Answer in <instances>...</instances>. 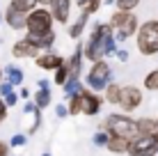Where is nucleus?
Instances as JSON below:
<instances>
[{"mask_svg": "<svg viewBox=\"0 0 158 156\" xmlns=\"http://www.w3.org/2000/svg\"><path fill=\"white\" fill-rule=\"evenodd\" d=\"M115 51H117V39L110 23H96L87 37V41L83 44V57L87 62H99L112 55Z\"/></svg>", "mask_w": 158, "mask_h": 156, "instance_id": "1", "label": "nucleus"}, {"mask_svg": "<svg viewBox=\"0 0 158 156\" xmlns=\"http://www.w3.org/2000/svg\"><path fill=\"white\" fill-rule=\"evenodd\" d=\"M135 48L144 57L158 55V19H149L140 23L138 32H135Z\"/></svg>", "mask_w": 158, "mask_h": 156, "instance_id": "2", "label": "nucleus"}, {"mask_svg": "<svg viewBox=\"0 0 158 156\" xmlns=\"http://www.w3.org/2000/svg\"><path fill=\"white\" fill-rule=\"evenodd\" d=\"M101 129L108 131L110 136H119V138H126V140H133L140 133L138 120H133V117H128V115H119V112H110V115L103 120Z\"/></svg>", "mask_w": 158, "mask_h": 156, "instance_id": "3", "label": "nucleus"}, {"mask_svg": "<svg viewBox=\"0 0 158 156\" xmlns=\"http://www.w3.org/2000/svg\"><path fill=\"white\" fill-rule=\"evenodd\" d=\"M53 25H55V19H53L48 7H35L28 14V19H25V32H28V37H32V39L53 32L55 30Z\"/></svg>", "mask_w": 158, "mask_h": 156, "instance_id": "4", "label": "nucleus"}, {"mask_svg": "<svg viewBox=\"0 0 158 156\" xmlns=\"http://www.w3.org/2000/svg\"><path fill=\"white\" fill-rule=\"evenodd\" d=\"M110 28L115 32V39L117 41H126L131 37H135V32L140 28V19L133 12H117L110 16Z\"/></svg>", "mask_w": 158, "mask_h": 156, "instance_id": "5", "label": "nucleus"}, {"mask_svg": "<svg viewBox=\"0 0 158 156\" xmlns=\"http://www.w3.org/2000/svg\"><path fill=\"white\" fill-rule=\"evenodd\" d=\"M87 87L92 92H103L108 85L112 83V67L108 64L106 60H99V62H92L89 71H87Z\"/></svg>", "mask_w": 158, "mask_h": 156, "instance_id": "6", "label": "nucleus"}, {"mask_svg": "<svg viewBox=\"0 0 158 156\" xmlns=\"http://www.w3.org/2000/svg\"><path fill=\"white\" fill-rule=\"evenodd\" d=\"M128 156H156L158 154V133H138L128 142Z\"/></svg>", "mask_w": 158, "mask_h": 156, "instance_id": "7", "label": "nucleus"}, {"mask_svg": "<svg viewBox=\"0 0 158 156\" xmlns=\"http://www.w3.org/2000/svg\"><path fill=\"white\" fill-rule=\"evenodd\" d=\"M142 90L135 87V85H122V94H119V108L124 112H133L142 106Z\"/></svg>", "mask_w": 158, "mask_h": 156, "instance_id": "8", "label": "nucleus"}, {"mask_svg": "<svg viewBox=\"0 0 158 156\" xmlns=\"http://www.w3.org/2000/svg\"><path fill=\"white\" fill-rule=\"evenodd\" d=\"M35 64L39 69H44V71H55V69H60L64 64V57L55 51H41L39 55L35 57Z\"/></svg>", "mask_w": 158, "mask_h": 156, "instance_id": "9", "label": "nucleus"}, {"mask_svg": "<svg viewBox=\"0 0 158 156\" xmlns=\"http://www.w3.org/2000/svg\"><path fill=\"white\" fill-rule=\"evenodd\" d=\"M103 106V99L96 92H92V90H83V94H80V112L83 115H96V112L101 110Z\"/></svg>", "mask_w": 158, "mask_h": 156, "instance_id": "10", "label": "nucleus"}, {"mask_svg": "<svg viewBox=\"0 0 158 156\" xmlns=\"http://www.w3.org/2000/svg\"><path fill=\"white\" fill-rule=\"evenodd\" d=\"M41 124V112L35 106V101H28L23 108V131L25 133H35Z\"/></svg>", "mask_w": 158, "mask_h": 156, "instance_id": "11", "label": "nucleus"}, {"mask_svg": "<svg viewBox=\"0 0 158 156\" xmlns=\"http://www.w3.org/2000/svg\"><path fill=\"white\" fill-rule=\"evenodd\" d=\"M39 53H41V51H39V48H37L35 44H32L28 37L19 39V41H16V44L12 46V55H14V57H19V60H30V57L35 60Z\"/></svg>", "mask_w": 158, "mask_h": 156, "instance_id": "12", "label": "nucleus"}, {"mask_svg": "<svg viewBox=\"0 0 158 156\" xmlns=\"http://www.w3.org/2000/svg\"><path fill=\"white\" fill-rule=\"evenodd\" d=\"M83 62H85V57H83V44H78L69 60L64 57V67H67L69 78H80V74H83Z\"/></svg>", "mask_w": 158, "mask_h": 156, "instance_id": "13", "label": "nucleus"}, {"mask_svg": "<svg viewBox=\"0 0 158 156\" xmlns=\"http://www.w3.org/2000/svg\"><path fill=\"white\" fill-rule=\"evenodd\" d=\"M55 23H69V16H71V0H53L48 5Z\"/></svg>", "mask_w": 158, "mask_h": 156, "instance_id": "14", "label": "nucleus"}, {"mask_svg": "<svg viewBox=\"0 0 158 156\" xmlns=\"http://www.w3.org/2000/svg\"><path fill=\"white\" fill-rule=\"evenodd\" d=\"M25 19H28V14L19 12V9H14V7H7L5 9V16H2V21L12 30H25Z\"/></svg>", "mask_w": 158, "mask_h": 156, "instance_id": "15", "label": "nucleus"}, {"mask_svg": "<svg viewBox=\"0 0 158 156\" xmlns=\"http://www.w3.org/2000/svg\"><path fill=\"white\" fill-rule=\"evenodd\" d=\"M2 74H5V80H7L12 87H21V85H23V69L21 67L7 64V67L2 69Z\"/></svg>", "mask_w": 158, "mask_h": 156, "instance_id": "16", "label": "nucleus"}, {"mask_svg": "<svg viewBox=\"0 0 158 156\" xmlns=\"http://www.w3.org/2000/svg\"><path fill=\"white\" fill-rule=\"evenodd\" d=\"M87 21H89V14L80 12V16L73 21L71 25H69V37H71V39H80V37H83V32L87 28Z\"/></svg>", "mask_w": 158, "mask_h": 156, "instance_id": "17", "label": "nucleus"}, {"mask_svg": "<svg viewBox=\"0 0 158 156\" xmlns=\"http://www.w3.org/2000/svg\"><path fill=\"white\" fill-rule=\"evenodd\" d=\"M128 142L126 138H119V136H110L108 138V145H106V149L108 152H112V154H126V149H128Z\"/></svg>", "mask_w": 158, "mask_h": 156, "instance_id": "18", "label": "nucleus"}, {"mask_svg": "<svg viewBox=\"0 0 158 156\" xmlns=\"http://www.w3.org/2000/svg\"><path fill=\"white\" fill-rule=\"evenodd\" d=\"M25 37H28V35H25ZM28 39H30L37 48H39V51H51L53 44H55V39H57V35H55V30H53V32H48V35H44V37H37V39L28 37Z\"/></svg>", "mask_w": 158, "mask_h": 156, "instance_id": "19", "label": "nucleus"}, {"mask_svg": "<svg viewBox=\"0 0 158 156\" xmlns=\"http://www.w3.org/2000/svg\"><path fill=\"white\" fill-rule=\"evenodd\" d=\"M51 99H53V94H51V87H48V90H41V87H37V92L32 94V101H35V106H37L39 110L48 108V106H51Z\"/></svg>", "mask_w": 158, "mask_h": 156, "instance_id": "20", "label": "nucleus"}, {"mask_svg": "<svg viewBox=\"0 0 158 156\" xmlns=\"http://www.w3.org/2000/svg\"><path fill=\"white\" fill-rule=\"evenodd\" d=\"M62 87H64V99H69V96H80L83 90H85V85L80 83V78H69Z\"/></svg>", "mask_w": 158, "mask_h": 156, "instance_id": "21", "label": "nucleus"}, {"mask_svg": "<svg viewBox=\"0 0 158 156\" xmlns=\"http://www.w3.org/2000/svg\"><path fill=\"white\" fill-rule=\"evenodd\" d=\"M103 92H106V94H103V99H106L108 103L119 106V94H122V85H119V83H115V80H112V83L108 85Z\"/></svg>", "mask_w": 158, "mask_h": 156, "instance_id": "22", "label": "nucleus"}, {"mask_svg": "<svg viewBox=\"0 0 158 156\" xmlns=\"http://www.w3.org/2000/svg\"><path fill=\"white\" fill-rule=\"evenodd\" d=\"M9 7L19 9V12H23V14H30L35 7H39V0H12Z\"/></svg>", "mask_w": 158, "mask_h": 156, "instance_id": "23", "label": "nucleus"}, {"mask_svg": "<svg viewBox=\"0 0 158 156\" xmlns=\"http://www.w3.org/2000/svg\"><path fill=\"white\" fill-rule=\"evenodd\" d=\"M142 87L147 90V92H158V69H154V71H149L144 76Z\"/></svg>", "mask_w": 158, "mask_h": 156, "instance_id": "24", "label": "nucleus"}, {"mask_svg": "<svg viewBox=\"0 0 158 156\" xmlns=\"http://www.w3.org/2000/svg\"><path fill=\"white\" fill-rule=\"evenodd\" d=\"M138 129H140V133H158V124H156V120H151V117L138 120Z\"/></svg>", "mask_w": 158, "mask_h": 156, "instance_id": "25", "label": "nucleus"}, {"mask_svg": "<svg viewBox=\"0 0 158 156\" xmlns=\"http://www.w3.org/2000/svg\"><path fill=\"white\" fill-rule=\"evenodd\" d=\"M101 2H103V0H78V7H80V12H87L92 16L94 12H99Z\"/></svg>", "mask_w": 158, "mask_h": 156, "instance_id": "26", "label": "nucleus"}, {"mask_svg": "<svg viewBox=\"0 0 158 156\" xmlns=\"http://www.w3.org/2000/svg\"><path fill=\"white\" fill-rule=\"evenodd\" d=\"M142 2V0H115L119 12H135V7Z\"/></svg>", "mask_w": 158, "mask_h": 156, "instance_id": "27", "label": "nucleus"}, {"mask_svg": "<svg viewBox=\"0 0 158 156\" xmlns=\"http://www.w3.org/2000/svg\"><path fill=\"white\" fill-rule=\"evenodd\" d=\"M108 138H110V133L101 129V131H96L94 136H92V142H94L96 147H106V145H108Z\"/></svg>", "mask_w": 158, "mask_h": 156, "instance_id": "28", "label": "nucleus"}, {"mask_svg": "<svg viewBox=\"0 0 158 156\" xmlns=\"http://www.w3.org/2000/svg\"><path fill=\"white\" fill-rule=\"evenodd\" d=\"M53 74H55V76H53V80H55V85H64V83L69 80V74H67V67H64V64H62L60 69H55Z\"/></svg>", "mask_w": 158, "mask_h": 156, "instance_id": "29", "label": "nucleus"}, {"mask_svg": "<svg viewBox=\"0 0 158 156\" xmlns=\"http://www.w3.org/2000/svg\"><path fill=\"white\" fill-rule=\"evenodd\" d=\"M69 115H80V96H69Z\"/></svg>", "mask_w": 158, "mask_h": 156, "instance_id": "30", "label": "nucleus"}, {"mask_svg": "<svg viewBox=\"0 0 158 156\" xmlns=\"http://www.w3.org/2000/svg\"><path fill=\"white\" fill-rule=\"evenodd\" d=\"M25 142H28V136H25V133H14L12 140H9V147H23Z\"/></svg>", "mask_w": 158, "mask_h": 156, "instance_id": "31", "label": "nucleus"}, {"mask_svg": "<svg viewBox=\"0 0 158 156\" xmlns=\"http://www.w3.org/2000/svg\"><path fill=\"white\" fill-rule=\"evenodd\" d=\"M2 101L7 103V108H14V106L19 103V92H14V90H12V92H7L2 96Z\"/></svg>", "mask_w": 158, "mask_h": 156, "instance_id": "32", "label": "nucleus"}, {"mask_svg": "<svg viewBox=\"0 0 158 156\" xmlns=\"http://www.w3.org/2000/svg\"><path fill=\"white\" fill-rule=\"evenodd\" d=\"M55 115L60 117V120H64V117L69 115V108H67V103H57V106H55Z\"/></svg>", "mask_w": 158, "mask_h": 156, "instance_id": "33", "label": "nucleus"}, {"mask_svg": "<svg viewBox=\"0 0 158 156\" xmlns=\"http://www.w3.org/2000/svg\"><path fill=\"white\" fill-rule=\"evenodd\" d=\"M7 103H5V101H2V96H0V124H2V122H5V117H7Z\"/></svg>", "mask_w": 158, "mask_h": 156, "instance_id": "34", "label": "nucleus"}, {"mask_svg": "<svg viewBox=\"0 0 158 156\" xmlns=\"http://www.w3.org/2000/svg\"><path fill=\"white\" fill-rule=\"evenodd\" d=\"M115 53H117V60L119 62H126L128 60V51H126V48H117Z\"/></svg>", "mask_w": 158, "mask_h": 156, "instance_id": "35", "label": "nucleus"}, {"mask_svg": "<svg viewBox=\"0 0 158 156\" xmlns=\"http://www.w3.org/2000/svg\"><path fill=\"white\" fill-rule=\"evenodd\" d=\"M0 156H9V142L0 140Z\"/></svg>", "mask_w": 158, "mask_h": 156, "instance_id": "36", "label": "nucleus"}, {"mask_svg": "<svg viewBox=\"0 0 158 156\" xmlns=\"http://www.w3.org/2000/svg\"><path fill=\"white\" fill-rule=\"evenodd\" d=\"M30 96H32V94H30V90H28V87H21V90H19V99H25V101H28Z\"/></svg>", "mask_w": 158, "mask_h": 156, "instance_id": "37", "label": "nucleus"}, {"mask_svg": "<svg viewBox=\"0 0 158 156\" xmlns=\"http://www.w3.org/2000/svg\"><path fill=\"white\" fill-rule=\"evenodd\" d=\"M37 87H41V90H48V87H51V83H48L46 78H41L39 83H37Z\"/></svg>", "mask_w": 158, "mask_h": 156, "instance_id": "38", "label": "nucleus"}, {"mask_svg": "<svg viewBox=\"0 0 158 156\" xmlns=\"http://www.w3.org/2000/svg\"><path fill=\"white\" fill-rule=\"evenodd\" d=\"M51 2H53V0H39V7H48Z\"/></svg>", "mask_w": 158, "mask_h": 156, "instance_id": "39", "label": "nucleus"}, {"mask_svg": "<svg viewBox=\"0 0 158 156\" xmlns=\"http://www.w3.org/2000/svg\"><path fill=\"white\" fill-rule=\"evenodd\" d=\"M5 80V74H2V67H0V83Z\"/></svg>", "mask_w": 158, "mask_h": 156, "instance_id": "40", "label": "nucleus"}, {"mask_svg": "<svg viewBox=\"0 0 158 156\" xmlns=\"http://www.w3.org/2000/svg\"><path fill=\"white\" fill-rule=\"evenodd\" d=\"M106 5H115V0H106Z\"/></svg>", "mask_w": 158, "mask_h": 156, "instance_id": "41", "label": "nucleus"}, {"mask_svg": "<svg viewBox=\"0 0 158 156\" xmlns=\"http://www.w3.org/2000/svg\"><path fill=\"white\" fill-rule=\"evenodd\" d=\"M41 156H51V154H48V152H46V154H41Z\"/></svg>", "mask_w": 158, "mask_h": 156, "instance_id": "42", "label": "nucleus"}, {"mask_svg": "<svg viewBox=\"0 0 158 156\" xmlns=\"http://www.w3.org/2000/svg\"><path fill=\"white\" fill-rule=\"evenodd\" d=\"M0 23H2V16H0Z\"/></svg>", "mask_w": 158, "mask_h": 156, "instance_id": "43", "label": "nucleus"}, {"mask_svg": "<svg viewBox=\"0 0 158 156\" xmlns=\"http://www.w3.org/2000/svg\"><path fill=\"white\" fill-rule=\"evenodd\" d=\"M156 124H158V120H156Z\"/></svg>", "mask_w": 158, "mask_h": 156, "instance_id": "44", "label": "nucleus"}]
</instances>
